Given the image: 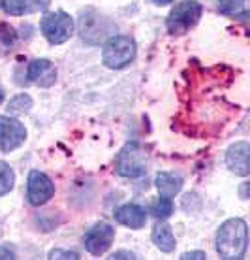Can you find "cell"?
<instances>
[{
  "label": "cell",
  "mask_w": 250,
  "mask_h": 260,
  "mask_svg": "<svg viewBox=\"0 0 250 260\" xmlns=\"http://www.w3.org/2000/svg\"><path fill=\"white\" fill-rule=\"evenodd\" d=\"M115 221L122 226L128 228H143L145 226V221H147V211L137 206V204H126L115 211Z\"/></svg>",
  "instance_id": "obj_12"
},
{
  "label": "cell",
  "mask_w": 250,
  "mask_h": 260,
  "mask_svg": "<svg viewBox=\"0 0 250 260\" xmlns=\"http://www.w3.org/2000/svg\"><path fill=\"white\" fill-rule=\"evenodd\" d=\"M49 258H72V260H77L79 258V254L76 251H62V249H53L51 253H49Z\"/></svg>",
  "instance_id": "obj_21"
},
{
  "label": "cell",
  "mask_w": 250,
  "mask_h": 260,
  "mask_svg": "<svg viewBox=\"0 0 250 260\" xmlns=\"http://www.w3.org/2000/svg\"><path fill=\"white\" fill-rule=\"evenodd\" d=\"M55 194V185L49 177L40 170H32L28 174V185H26V196L32 206H44L47 200H51Z\"/></svg>",
  "instance_id": "obj_9"
},
{
  "label": "cell",
  "mask_w": 250,
  "mask_h": 260,
  "mask_svg": "<svg viewBox=\"0 0 250 260\" xmlns=\"http://www.w3.org/2000/svg\"><path fill=\"white\" fill-rule=\"evenodd\" d=\"M40 30L47 38L49 44L60 46V44H64V42H68L72 38V34H74V21L62 10L45 13L42 21H40Z\"/></svg>",
  "instance_id": "obj_6"
},
{
  "label": "cell",
  "mask_w": 250,
  "mask_h": 260,
  "mask_svg": "<svg viewBox=\"0 0 250 260\" xmlns=\"http://www.w3.org/2000/svg\"><path fill=\"white\" fill-rule=\"evenodd\" d=\"M26 76L28 79L36 83L38 87H51L55 81H57V68L51 60L47 59H36L28 64V70H26Z\"/></svg>",
  "instance_id": "obj_11"
},
{
  "label": "cell",
  "mask_w": 250,
  "mask_h": 260,
  "mask_svg": "<svg viewBox=\"0 0 250 260\" xmlns=\"http://www.w3.org/2000/svg\"><path fill=\"white\" fill-rule=\"evenodd\" d=\"M13 183H15L13 170L10 168V164L0 160V196L8 194V192L13 189Z\"/></svg>",
  "instance_id": "obj_17"
},
{
  "label": "cell",
  "mask_w": 250,
  "mask_h": 260,
  "mask_svg": "<svg viewBox=\"0 0 250 260\" xmlns=\"http://www.w3.org/2000/svg\"><path fill=\"white\" fill-rule=\"evenodd\" d=\"M151 211H153L154 217L160 219V221L162 219H167L169 215L173 213V202H171V198H167V196H160V198L151 206Z\"/></svg>",
  "instance_id": "obj_18"
},
{
  "label": "cell",
  "mask_w": 250,
  "mask_h": 260,
  "mask_svg": "<svg viewBox=\"0 0 250 260\" xmlns=\"http://www.w3.org/2000/svg\"><path fill=\"white\" fill-rule=\"evenodd\" d=\"M248 142H237L233 143L228 153H226V164L228 168L235 174V176L246 177L250 174V164H248Z\"/></svg>",
  "instance_id": "obj_10"
},
{
  "label": "cell",
  "mask_w": 250,
  "mask_h": 260,
  "mask_svg": "<svg viewBox=\"0 0 250 260\" xmlns=\"http://www.w3.org/2000/svg\"><path fill=\"white\" fill-rule=\"evenodd\" d=\"M156 6H166V4H169V2H173V0H153Z\"/></svg>",
  "instance_id": "obj_25"
},
{
  "label": "cell",
  "mask_w": 250,
  "mask_h": 260,
  "mask_svg": "<svg viewBox=\"0 0 250 260\" xmlns=\"http://www.w3.org/2000/svg\"><path fill=\"white\" fill-rule=\"evenodd\" d=\"M2 100H4V91L0 89V104H2Z\"/></svg>",
  "instance_id": "obj_26"
},
{
  "label": "cell",
  "mask_w": 250,
  "mask_h": 260,
  "mask_svg": "<svg viewBox=\"0 0 250 260\" xmlns=\"http://www.w3.org/2000/svg\"><path fill=\"white\" fill-rule=\"evenodd\" d=\"M156 189L160 192V196H167L171 198L183 189V177L169 174V172H160L156 176Z\"/></svg>",
  "instance_id": "obj_14"
},
{
  "label": "cell",
  "mask_w": 250,
  "mask_h": 260,
  "mask_svg": "<svg viewBox=\"0 0 250 260\" xmlns=\"http://www.w3.org/2000/svg\"><path fill=\"white\" fill-rule=\"evenodd\" d=\"M0 44L6 47H12L15 44V32H13L12 26H6V25L0 26Z\"/></svg>",
  "instance_id": "obj_20"
},
{
  "label": "cell",
  "mask_w": 250,
  "mask_h": 260,
  "mask_svg": "<svg viewBox=\"0 0 250 260\" xmlns=\"http://www.w3.org/2000/svg\"><path fill=\"white\" fill-rule=\"evenodd\" d=\"M26 140V128L25 124L17 121V119L0 117V151L2 153H12L17 149L21 143Z\"/></svg>",
  "instance_id": "obj_7"
},
{
  "label": "cell",
  "mask_w": 250,
  "mask_h": 260,
  "mask_svg": "<svg viewBox=\"0 0 250 260\" xmlns=\"http://www.w3.org/2000/svg\"><path fill=\"white\" fill-rule=\"evenodd\" d=\"M153 241L154 245L164 251V253H171L175 251V236H173V230L171 226H167V224H156L153 228Z\"/></svg>",
  "instance_id": "obj_15"
},
{
  "label": "cell",
  "mask_w": 250,
  "mask_h": 260,
  "mask_svg": "<svg viewBox=\"0 0 250 260\" xmlns=\"http://www.w3.org/2000/svg\"><path fill=\"white\" fill-rule=\"evenodd\" d=\"M244 0H218V12L224 15H237L243 12Z\"/></svg>",
  "instance_id": "obj_19"
},
{
  "label": "cell",
  "mask_w": 250,
  "mask_h": 260,
  "mask_svg": "<svg viewBox=\"0 0 250 260\" xmlns=\"http://www.w3.org/2000/svg\"><path fill=\"white\" fill-rule=\"evenodd\" d=\"M2 2H4V0H0V6H2Z\"/></svg>",
  "instance_id": "obj_27"
},
{
  "label": "cell",
  "mask_w": 250,
  "mask_h": 260,
  "mask_svg": "<svg viewBox=\"0 0 250 260\" xmlns=\"http://www.w3.org/2000/svg\"><path fill=\"white\" fill-rule=\"evenodd\" d=\"M135 57V42L130 36H111L102 51L103 64L119 70L128 66Z\"/></svg>",
  "instance_id": "obj_5"
},
{
  "label": "cell",
  "mask_w": 250,
  "mask_h": 260,
  "mask_svg": "<svg viewBox=\"0 0 250 260\" xmlns=\"http://www.w3.org/2000/svg\"><path fill=\"white\" fill-rule=\"evenodd\" d=\"M32 108V98L28 94H17L10 100L8 104V113H15V115H21V113H28Z\"/></svg>",
  "instance_id": "obj_16"
},
{
  "label": "cell",
  "mask_w": 250,
  "mask_h": 260,
  "mask_svg": "<svg viewBox=\"0 0 250 260\" xmlns=\"http://www.w3.org/2000/svg\"><path fill=\"white\" fill-rule=\"evenodd\" d=\"M109 258H135V254L128 253V251H117V253H113Z\"/></svg>",
  "instance_id": "obj_24"
},
{
  "label": "cell",
  "mask_w": 250,
  "mask_h": 260,
  "mask_svg": "<svg viewBox=\"0 0 250 260\" xmlns=\"http://www.w3.org/2000/svg\"><path fill=\"white\" fill-rule=\"evenodd\" d=\"M0 258H15V251L8 245H2L0 247Z\"/></svg>",
  "instance_id": "obj_23"
},
{
  "label": "cell",
  "mask_w": 250,
  "mask_h": 260,
  "mask_svg": "<svg viewBox=\"0 0 250 260\" xmlns=\"http://www.w3.org/2000/svg\"><path fill=\"white\" fill-rule=\"evenodd\" d=\"M183 260H205L207 254L203 251H190V253H185L181 256Z\"/></svg>",
  "instance_id": "obj_22"
},
{
  "label": "cell",
  "mask_w": 250,
  "mask_h": 260,
  "mask_svg": "<svg viewBox=\"0 0 250 260\" xmlns=\"http://www.w3.org/2000/svg\"><path fill=\"white\" fill-rule=\"evenodd\" d=\"M248 247V228L243 219L226 221L217 232V253L224 260H241Z\"/></svg>",
  "instance_id": "obj_1"
},
{
  "label": "cell",
  "mask_w": 250,
  "mask_h": 260,
  "mask_svg": "<svg viewBox=\"0 0 250 260\" xmlns=\"http://www.w3.org/2000/svg\"><path fill=\"white\" fill-rule=\"evenodd\" d=\"M77 30H79V36L85 44L100 46L111 38V32L115 28H113V23L103 13H100L94 8H85L83 12L79 13Z\"/></svg>",
  "instance_id": "obj_2"
},
{
  "label": "cell",
  "mask_w": 250,
  "mask_h": 260,
  "mask_svg": "<svg viewBox=\"0 0 250 260\" xmlns=\"http://www.w3.org/2000/svg\"><path fill=\"white\" fill-rule=\"evenodd\" d=\"M201 13H203V6L198 0H181L167 15V30L171 34H185L198 23Z\"/></svg>",
  "instance_id": "obj_4"
},
{
  "label": "cell",
  "mask_w": 250,
  "mask_h": 260,
  "mask_svg": "<svg viewBox=\"0 0 250 260\" xmlns=\"http://www.w3.org/2000/svg\"><path fill=\"white\" fill-rule=\"evenodd\" d=\"M117 174L122 177H130V179H135V177H143L147 174V155L139 143H126L122 151L117 155V162H115Z\"/></svg>",
  "instance_id": "obj_3"
},
{
  "label": "cell",
  "mask_w": 250,
  "mask_h": 260,
  "mask_svg": "<svg viewBox=\"0 0 250 260\" xmlns=\"http://www.w3.org/2000/svg\"><path fill=\"white\" fill-rule=\"evenodd\" d=\"M51 0H4L2 8L8 15H28V13L45 12Z\"/></svg>",
  "instance_id": "obj_13"
},
{
  "label": "cell",
  "mask_w": 250,
  "mask_h": 260,
  "mask_svg": "<svg viewBox=\"0 0 250 260\" xmlns=\"http://www.w3.org/2000/svg\"><path fill=\"white\" fill-rule=\"evenodd\" d=\"M113 238H115V228L109 226L108 222H98L92 228L87 230V234L83 238L85 249L89 251L90 254H103L111 247L113 243Z\"/></svg>",
  "instance_id": "obj_8"
}]
</instances>
